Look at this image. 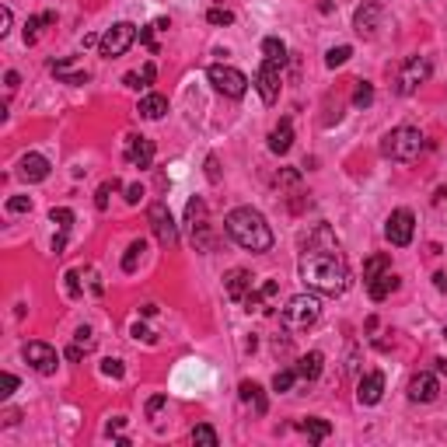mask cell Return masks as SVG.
<instances>
[{"label":"cell","instance_id":"cell-1","mask_svg":"<svg viewBox=\"0 0 447 447\" xmlns=\"http://www.w3.org/2000/svg\"><path fill=\"white\" fill-rule=\"evenodd\" d=\"M301 279L304 287L315 294H328V297H339L350 287V269L346 259L339 255V248H308L301 255Z\"/></svg>","mask_w":447,"mask_h":447},{"label":"cell","instance_id":"cell-2","mask_svg":"<svg viewBox=\"0 0 447 447\" xmlns=\"http://www.w3.org/2000/svg\"><path fill=\"white\" fill-rule=\"evenodd\" d=\"M223 228H228V235H231L245 252H269V248H272V231H269V223H266V217H262L259 210H252V206L231 210Z\"/></svg>","mask_w":447,"mask_h":447},{"label":"cell","instance_id":"cell-3","mask_svg":"<svg viewBox=\"0 0 447 447\" xmlns=\"http://www.w3.org/2000/svg\"><path fill=\"white\" fill-rule=\"evenodd\" d=\"M423 147H426V140H423V133L416 126H399V130H391L384 137L381 154L391 157V161H416L423 154Z\"/></svg>","mask_w":447,"mask_h":447},{"label":"cell","instance_id":"cell-4","mask_svg":"<svg viewBox=\"0 0 447 447\" xmlns=\"http://www.w3.org/2000/svg\"><path fill=\"white\" fill-rule=\"evenodd\" d=\"M318 315H321V304H318V297H311V294H297V297H290L287 301V308H284V325L287 328H294V332H301V328H308V325H315L318 321Z\"/></svg>","mask_w":447,"mask_h":447},{"label":"cell","instance_id":"cell-5","mask_svg":"<svg viewBox=\"0 0 447 447\" xmlns=\"http://www.w3.org/2000/svg\"><path fill=\"white\" fill-rule=\"evenodd\" d=\"M133 42H137V25H130V21H116V25H112V28L101 35L98 52L105 56V60H116V56H123Z\"/></svg>","mask_w":447,"mask_h":447},{"label":"cell","instance_id":"cell-6","mask_svg":"<svg viewBox=\"0 0 447 447\" xmlns=\"http://www.w3.org/2000/svg\"><path fill=\"white\" fill-rule=\"evenodd\" d=\"M206 77H210V84H213L220 95H228V98H241V95L248 91V77H245L241 70L228 67V63H213V67L206 70Z\"/></svg>","mask_w":447,"mask_h":447},{"label":"cell","instance_id":"cell-7","mask_svg":"<svg viewBox=\"0 0 447 447\" xmlns=\"http://www.w3.org/2000/svg\"><path fill=\"white\" fill-rule=\"evenodd\" d=\"M186 223H189L192 245H196L199 252H210V248H213V238H210V223H206V203H203V199H189V206H186Z\"/></svg>","mask_w":447,"mask_h":447},{"label":"cell","instance_id":"cell-8","mask_svg":"<svg viewBox=\"0 0 447 447\" xmlns=\"http://www.w3.org/2000/svg\"><path fill=\"white\" fill-rule=\"evenodd\" d=\"M147 217H150V228H154L157 241H161L164 248H175V245H179V228H175L172 213H168V206H164V203H154Z\"/></svg>","mask_w":447,"mask_h":447},{"label":"cell","instance_id":"cell-9","mask_svg":"<svg viewBox=\"0 0 447 447\" xmlns=\"http://www.w3.org/2000/svg\"><path fill=\"white\" fill-rule=\"evenodd\" d=\"M426 81H430V60L426 56H409L402 74H399V95H413Z\"/></svg>","mask_w":447,"mask_h":447},{"label":"cell","instance_id":"cell-10","mask_svg":"<svg viewBox=\"0 0 447 447\" xmlns=\"http://www.w3.org/2000/svg\"><path fill=\"white\" fill-rule=\"evenodd\" d=\"M413 231H416V217H413L409 210H395V213L388 217L384 235H388V241L395 245V248H406V245L413 241Z\"/></svg>","mask_w":447,"mask_h":447},{"label":"cell","instance_id":"cell-11","mask_svg":"<svg viewBox=\"0 0 447 447\" xmlns=\"http://www.w3.org/2000/svg\"><path fill=\"white\" fill-rule=\"evenodd\" d=\"M25 360L39 374H52L56 367H60V357H56V350L49 343H25Z\"/></svg>","mask_w":447,"mask_h":447},{"label":"cell","instance_id":"cell-12","mask_svg":"<svg viewBox=\"0 0 447 447\" xmlns=\"http://www.w3.org/2000/svg\"><path fill=\"white\" fill-rule=\"evenodd\" d=\"M255 88H259V95H262V101L266 105H272L276 98H279V63H262L259 67V74H255Z\"/></svg>","mask_w":447,"mask_h":447},{"label":"cell","instance_id":"cell-13","mask_svg":"<svg viewBox=\"0 0 447 447\" xmlns=\"http://www.w3.org/2000/svg\"><path fill=\"white\" fill-rule=\"evenodd\" d=\"M381 395H384V374H364L360 377V384H357V402L360 406H377L381 402Z\"/></svg>","mask_w":447,"mask_h":447},{"label":"cell","instance_id":"cell-14","mask_svg":"<svg viewBox=\"0 0 447 447\" xmlns=\"http://www.w3.org/2000/svg\"><path fill=\"white\" fill-rule=\"evenodd\" d=\"M126 161L133 168H150V161H154V140H147V137H126Z\"/></svg>","mask_w":447,"mask_h":447},{"label":"cell","instance_id":"cell-15","mask_svg":"<svg viewBox=\"0 0 447 447\" xmlns=\"http://www.w3.org/2000/svg\"><path fill=\"white\" fill-rule=\"evenodd\" d=\"M223 290H228L231 301H245L252 294V272L248 269H231L223 276Z\"/></svg>","mask_w":447,"mask_h":447},{"label":"cell","instance_id":"cell-16","mask_svg":"<svg viewBox=\"0 0 447 447\" xmlns=\"http://www.w3.org/2000/svg\"><path fill=\"white\" fill-rule=\"evenodd\" d=\"M437 395H440V384H437L433 374H416L409 381V399L413 402H433Z\"/></svg>","mask_w":447,"mask_h":447},{"label":"cell","instance_id":"cell-17","mask_svg":"<svg viewBox=\"0 0 447 447\" xmlns=\"http://www.w3.org/2000/svg\"><path fill=\"white\" fill-rule=\"evenodd\" d=\"M18 175H21L25 182H42V179L49 175V161H46L42 154H25V157L18 161Z\"/></svg>","mask_w":447,"mask_h":447},{"label":"cell","instance_id":"cell-18","mask_svg":"<svg viewBox=\"0 0 447 447\" xmlns=\"http://www.w3.org/2000/svg\"><path fill=\"white\" fill-rule=\"evenodd\" d=\"M377 18H381V4L367 0V4H364V8H357V14H353V28H357L364 39H370V35H374V28H377Z\"/></svg>","mask_w":447,"mask_h":447},{"label":"cell","instance_id":"cell-19","mask_svg":"<svg viewBox=\"0 0 447 447\" xmlns=\"http://www.w3.org/2000/svg\"><path fill=\"white\" fill-rule=\"evenodd\" d=\"M49 67H52V74L60 77L63 84H88V81H91V74H88L84 67H77L74 60H52Z\"/></svg>","mask_w":447,"mask_h":447},{"label":"cell","instance_id":"cell-20","mask_svg":"<svg viewBox=\"0 0 447 447\" xmlns=\"http://www.w3.org/2000/svg\"><path fill=\"white\" fill-rule=\"evenodd\" d=\"M98 346V339H95V332L91 328H77V335H74V343L67 346V360H81V357H88L91 350Z\"/></svg>","mask_w":447,"mask_h":447},{"label":"cell","instance_id":"cell-21","mask_svg":"<svg viewBox=\"0 0 447 447\" xmlns=\"http://www.w3.org/2000/svg\"><path fill=\"white\" fill-rule=\"evenodd\" d=\"M367 290H370V297H374V301H384L388 294H395V290H399V276L388 269V272H381V276H374V279H370Z\"/></svg>","mask_w":447,"mask_h":447},{"label":"cell","instance_id":"cell-22","mask_svg":"<svg viewBox=\"0 0 447 447\" xmlns=\"http://www.w3.org/2000/svg\"><path fill=\"white\" fill-rule=\"evenodd\" d=\"M290 143H294V126H290V119H284V123H279V126L269 133V150H272V154H287Z\"/></svg>","mask_w":447,"mask_h":447},{"label":"cell","instance_id":"cell-23","mask_svg":"<svg viewBox=\"0 0 447 447\" xmlns=\"http://www.w3.org/2000/svg\"><path fill=\"white\" fill-rule=\"evenodd\" d=\"M321 364H325V357H321V353H304V357L297 360V367H294V370H297V377H301V381H315V377L321 374Z\"/></svg>","mask_w":447,"mask_h":447},{"label":"cell","instance_id":"cell-24","mask_svg":"<svg viewBox=\"0 0 447 447\" xmlns=\"http://www.w3.org/2000/svg\"><path fill=\"white\" fill-rule=\"evenodd\" d=\"M137 112H140L143 119H161L164 112H168V98H164V95H147V98L140 101Z\"/></svg>","mask_w":447,"mask_h":447},{"label":"cell","instance_id":"cell-25","mask_svg":"<svg viewBox=\"0 0 447 447\" xmlns=\"http://www.w3.org/2000/svg\"><path fill=\"white\" fill-rule=\"evenodd\" d=\"M238 395H241V402H252L259 416H266V399H262V388H259L255 381H241Z\"/></svg>","mask_w":447,"mask_h":447},{"label":"cell","instance_id":"cell-26","mask_svg":"<svg viewBox=\"0 0 447 447\" xmlns=\"http://www.w3.org/2000/svg\"><path fill=\"white\" fill-rule=\"evenodd\" d=\"M262 56H266L269 63H279V67H284V63H287V46L279 42L276 35H269V39H262Z\"/></svg>","mask_w":447,"mask_h":447},{"label":"cell","instance_id":"cell-27","mask_svg":"<svg viewBox=\"0 0 447 447\" xmlns=\"http://www.w3.org/2000/svg\"><path fill=\"white\" fill-rule=\"evenodd\" d=\"M301 430L308 433V440H311V444H318V440H325V437L332 433V423H328V419L311 416V419H304V423H301Z\"/></svg>","mask_w":447,"mask_h":447},{"label":"cell","instance_id":"cell-28","mask_svg":"<svg viewBox=\"0 0 447 447\" xmlns=\"http://www.w3.org/2000/svg\"><path fill=\"white\" fill-rule=\"evenodd\" d=\"M388 269H391V259H388V255H370V259L364 262V279L370 284L374 276H381V272H388Z\"/></svg>","mask_w":447,"mask_h":447},{"label":"cell","instance_id":"cell-29","mask_svg":"<svg viewBox=\"0 0 447 447\" xmlns=\"http://www.w3.org/2000/svg\"><path fill=\"white\" fill-rule=\"evenodd\" d=\"M143 252H147V245H143V241H133V245L126 248V255H123V269H126V272H137V262L143 259Z\"/></svg>","mask_w":447,"mask_h":447},{"label":"cell","instance_id":"cell-30","mask_svg":"<svg viewBox=\"0 0 447 447\" xmlns=\"http://www.w3.org/2000/svg\"><path fill=\"white\" fill-rule=\"evenodd\" d=\"M350 56H353V49H350V46H335V49H328V52H325V63L335 70V67H343V63L350 60Z\"/></svg>","mask_w":447,"mask_h":447},{"label":"cell","instance_id":"cell-31","mask_svg":"<svg viewBox=\"0 0 447 447\" xmlns=\"http://www.w3.org/2000/svg\"><path fill=\"white\" fill-rule=\"evenodd\" d=\"M370 101H374V84L360 81V84H357V91H353V105H357V108H367Z\"/></svg>","mask_w":447,"mask_h":447},{"label":"cell","instance_id":"cell-32","mask_svg":"<svg viewBox=\"0 0 447 447\" xmlns=\"http://www.w3.org/2000/svg\"><path fill=\"white\" fill-rule=\"evenodd\" d=\"M192 444L217 447V430H213V426H206V423H203V426H196V430H192Z\"/></svg>","mask_w":447,"mask_h":447},{"label":"cell","instance_id":"cell-33","mask_svg":"<svg viewBox=\"0 0 447 447\" xmlns=\"http://www.w3.org/2000/svg\"><path fill=\"white\" fill-rule=\"evenodd\" d=\"M294 381H297V370H276V377H272V391H290Z\"/></svg>","mask_w":447,"mask_h":447},{"label":"cell","instance_id":"cell-34","mask_svg":"<svg viewBox=\"0 0 447 447\" xmlns=\"http://www.w3.org/2000/svg\"><path fill=\"white\" fill-rule=\"evenodd\" d=\"M49 220H52V223H60V231H70V223H74V210L56 206V210L49 213Z\"/></svg>","mask_w":447,"mask_h":447},{"label":"cell","instance_id":"cell-35","mask_svg":"<svg viewBox=\"0 0 447 447\" xmlns=\"http://www.w3.org/2000/svg\"><path fill=\"white\" fill-rule=\"evenodd\" d=\"M206 21H210V25H235V14H231L228 8H210V11H206Z\"/></svg>","mask_w":447,"mask_h":447},{"label":"cell","instance_id":"cell-36","mask_svg":"<svg viewBox=\"0 0 447 447\" xmlns=\"http://www.w3.org/2000/svg\"><path fill=\"white\" fill-rule=\"evenodd\" d=\"M116 189H119V179L105 182V186H101V189L95 192V206H98V210H105V206H108V192H116Z\"/></svg>","mask_w":447,"mask_h":447},{"label":"cell","instance_id":"cell-37","mask_svg":"<svg viewBox=\"0 0 447 447\" xmlns=\"http://www.w3.org/2000/svg\"><path fill=\"white\" fill-rule=\"evenodd\" d=\"M14 388H18V377L4 370V374H0V399H11V395H14Z\"/></svg>","mask_w":447,"mask_h":447},{"label":"cell","instance_id":"cell-38","mask_svg":"<svg viewBox=\"0 0 447 447\" xmlns=\"http://www.w3.org/2000/svg\"><path fill=\"white\" fill-rule=\"evenodd\" d=\"M32 210V199L28 196H11L8 199V213H28Z\"/></svg>","mask_w":447,"mask_h":447},{"label":"cell","instance_id":"cell-39","mask_svg":"<svg viewBox=\"0 0 447 447\" xmlns=\"http://www.w3.org/2000/svg\"><path fill=\"white\" fill-rule=\"evenodd\" d=\"M101 374H105V377H123L126 367H123V360H105V364H101Z\"/></svg>","mask_w":447,"mask_h":447},{"label":"cell","instance_id":"cell-40","mask_svg":"<svg viewBox=\"0 0 447 447\" xmlns=\"http://www.w3.org/2000/svg\"><path fill=\"white\" fill-rule=\"evenodd\" d=\"M67 294H70V297H81V272H77V269L67 272Z\"/></svg>","mask_w":447,"mask_h":447},{"label":"cell","instance_id":"cell-41","mask_svg":"<svg viewBox=\"0 0 447 447\" xmlns=\"http://www.w3.org/2000/svg\"><path fill=\"white\" fill-rule=\"evenodd\" d=\"M154 32H157L154 25H150V28H140V32H137V39H140V42H143V46H147L150 52H157V42H154Z\"/></svg>","mask_w":447,"mask_h":447},{"label":"cell","instance_id":"cell-42","mask_svg":"<svg viewBox=\"0 0 447 447\" xmlns=\"http://www.w3.org/2000/svg\"><path fill=\"white\" fill-rule=\"evenodd\" d=\"M154 84V63H147L143 70H140V91H147Z\"/></svg>","mask_w":447,"mask_h":447},{"label":"cell","instance_id":"cell-43","mask_svg":"<svg viewBox=\"0 0 447 447\" xmlns=\"http://www.w3.org/2000/svg\"><path fill=\"white\" fill-rule=\"evenodd\" d=\"M11 32V8H0V39Z\"/></svg>","mask_w":447,"mask_h":447},{"label":"cell","instance_id":"cell-44","mask_svg":"<svg viewBox=\"0 0 447 447\" xmlns=\"http://www.w3.org/2000/svg\"><path fill=\"white\" fill-rule=\"evenodd\" d=\"M133 335H137V339H143V343H154V332L147 325H140V321L133 325Z\"/></svg>","mask_w":447,"mask_h":447},{"label":"cell","instance_id":"cell-45","mask_svg":"<svg viewBox=\"0 0 447 447\" xmlns=\"http://www.w3.org/2000/svg\"><path fill=\"white\" fill-rule=\"evenodd\" d=\"M140 196H143V186H130V189H126V203H130V206H137Z\"/></svg>","mask_w":447,"mask_h":447},{"label":"cell","instance_id":"cell-46","mask_svg":"<svg viewBox=\"0 0 447 447\" xmlns=\"http://www.w3.org/2000/svg\"><path fill=\"white\" fill-rule=\"evenodd\" d=\"M161 409H164V395H154V399L147 402V416H157Z\"/></svg>","mask_w":447,"mask_h":447},{"label":"cell","instance_id":"cell-47","mask_svg":"<svg viewBox=\"0 0 447 447\" xmlns=\"http://www.w3.org/2000/svg\"><path fill=\"white\" fill-rule=\"evenodd\" d=\"M206 168H210V172H206V175H210V182H217V179H220V172H217V157H210V161H206Z\"/></svg>","mask_w":447,"mask_h":447},{"label":"cell","instance_id":"cell-48","mask_svg":"<svg viewBox=\"0 0 447 447\" xmlns=\"http://www.w3.org/2000/svg\"><path fill=\"white\" fill-rule=\"evenodd\" d=\"M4 81H8V88H11V91L18 88V74H14V70H8V77H4Z\"/></svg>","mask_w":447,"mask_h":447},{"label":"cell","instance_id":"cell-49","mask_svg":"<svg viewBox=\"0 0 447 447\" xmlns=\"http://www.w3.org/2000/svg\"><path fill=\"white\" fill-rule=\"evenodd\" d=\"M433 279H437V287H440V290H447V276H444V272H437Z\"/></svg>","mask_w":447,"mask_h":447},{"label":"cell","instance_id":"cell-50","mask_svg":"<svg viewBox=\"0 0 447 447\" xmlns=\"http://www.w3.org/2000/svg\"><path fill=\"white\" fill-rule=\"evenodd\" d=\"M437 370H440V374L447 377V360H437Z\"/></svg>","mask_w":447,"mask_h":447},{"label":"cell","instance_id":"cell-51","mask_svg":"<svg viewBox=\"0 0 447 447\" xmlns=\"http://www.w3.org/2000/svg\"><path fill=\"white\" fill-rule=\"evenodd\" d=\"M444 196H447V186H444V189H440V192H437V199H444Z\"/></svg>","mask_w":447,"mask_h":447},{"label":"cell","instance_id":"cell-52","mask_svg":"<svg viewBox=\"0 0 447 447\" xmlns=\"http://www.w3.org/2000/svg\"><path fill=\"white\" fill-rule=\"evenodd\" d=\"M444 339H447V328H444Z\"/></svg>","mask_w":447,"mask_h":447}]
</instances>
